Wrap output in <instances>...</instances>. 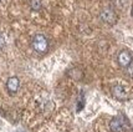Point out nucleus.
<instances>
[{
	"label": "nucleus",
	"mask_w": 133,
	"mask_h": 132,
	"mask_svg": "<svg viewBox=\"0 0 133 132\" xmlns=\"http://www.w3.org/2000/svg\"><path fill=\"white\" fill-rule=\"evenodd\" d=\"M20 89V80L17 79L16 76H11L9 77L6 81V90L9 92V95H15Z\"/></svg>",
	"instance_id": "6"
},
{
	"label": "nucleus",
	"mask_w": 133,
	"mask_h": 132,
	"mask_svg": "<svg viewBox=\"0 0 133 132\" xmlns=\"http://www.w3.org/2000/svg\"><path fill=\"white\" fill-rule=\"evenodd\" d=\"M117 61H118V65H119L121 67L127 69L128 66L131 65V62L133 61V56H132V54L128 51V50H122V51L118 52Z\"/></svg>",
	"instance_id": "4"
},
{
	"label": "nucleus",
	"mask_w": 133,
	"mask_h": 132,
	"mask_svg": "<svg viewBox=\"0 0 133 132\" xmlns=\"http://www.w3.org/2000/svg\"><path fill=\"white\" fill-rule=\"evenodd\" d=\"M112 95L113 97L119 100V101H124V100H128L129 98V90L124 85H119L117 84L112 87Z\"/></svg>",
	"instance_id": "3"
},
{
	"label": "nucleus",
	"mask_w": 133,
	"mask_h": 132,
	"mask_svg": "<svg viewBox=\"0 0 133 132\" xmlns=\"http://www.w3.org/2000/svg\"><path fill=\"white\" fill-rule=\"evenodd\" d=\"M101 20L103 21V23L108 24V25H115L117 23V20H118V16H117L116 11L110 8V6H106L102 9V11H101Z\"/></svg>",
	"instance_id": "2"
},
{
	"label": "nucleus",
	"mask_w": 133,
	"mask_h": 132,
	"mask_svg": "<svg viewBox=\"0 0 133 132\" xmlns=\"http://www.w3.org/2000/svg\"><path fill=\"white\" fill-rule=\"evenodd\" d=\"M31 46L37 54H45L49 50V40L44 34H36L31 40Z\"/></svg>",
	"instance_id": "1"
},
{
	"label": "nucleus",
	"mask_w": 133,
	"mask_h": 132,
	"mask_svg": "<svg viewBox=\"0 0 133 132\" xmlns=\"http://www.w3.org/2000/svg\"><path fill=\"white\" fill-rule=\"evenodd\" d=\"M6 41H5V36L3 35V33H0V50L1 49H4V46H5Z\"/></svg>",
	"instance_id": "8"
},
{
	"label": "nucleus",
	"mask_w": 133,
	"mask_h": 132,
	"mask_svg": "<svg viewBox=\"0 0 133 132\" xmlns=\"http://www.w3.org/2000/svg\"><path fill=\"white\" fill-rule=\"evenodd\" d=\"M131 14H132V17H133V8H132V12H131Z\"/></svg>",
	"instance_id": "10"
},
{
	"label": "nucleus",
	"mask_w": 133,
	"mask_h": 132,
	"mask_svg": "<svg viewBox=\"0 0 133 132\" xmlns=\"http://www.w3.org/2000/svg\"><path fill=\"white\" fill-rule=\"evenodd\" d=\"M0 1H1V0H0Z\"/></svg>",
	"instance_id": "11"
},
{
	"label": "nucleus",
	"mask_w": 133,
	"mask_h": 132,
	"mask_svg": "<svg viewBox=\"0 0 133 132\" xmlns=\"http://www.w3.org/2000/svg\"><path fill=\"white\" fill-rule=\"evenodd\" d=\"M126 71H127V75H128V76L133 77V61L131 62V65L128 66L127 69H126Z\"/></svg>",
	"instance_id": "9"
},
{
	"label": "nucleus",
	"mask_w": 133,
	"mask_h": 132,
	"mask_svg": "<svg viewBox=\"0 0 133 132\" xmlns=\"http://www.w3.org/2000/svg\"><path fill=\"white\" fill-rule=\"evenodd\" d=\"M29 5L32 10H40L42 6V1L41 0H29Z\"/></svg>",
	"instance_id": "7"
},
{
	"label": "nucleus",
	"mask_w": 133,
	"mask_h": 132,
	"mask_svg": "<svg viewBox=\"0 0 133 132\" xmlns=\"http://www.w3.org/2000/svg\"><path fill=\"white\" fill-rule=\"evenodd\" d=\"M110 130L112 132H123L126 130V122L122 116H116L110 121Z\"/></svg>",
	"instance_id": "5"
}]
</instances>
